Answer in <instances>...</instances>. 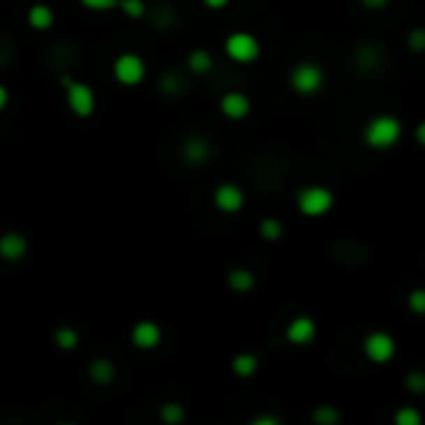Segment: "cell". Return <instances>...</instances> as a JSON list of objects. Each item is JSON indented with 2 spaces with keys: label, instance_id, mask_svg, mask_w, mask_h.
<instances>
[{
  "label": "cell",
  "instance_id": "52a82bcc",
  "mask_svg": "<svg viewBox=\"0 0 425 425\" xmlns=\"http://www.w3.org/2000/svg\"><path fill=\"white\" fill-rule=\"evenodd\" d=\"M145 60L138 53H120L113 63V75L120 85L135 88L145 80Z\"/></svg>",
  "mask_w": 425,
  "mask_h": 425
},
{
  "label": "cell",
  "instance_id": "484cf974",
  "mask_svg": "<svg viewBox=\"0 0 425 425\" xmlns=\"http://www.w3.org/2000/svg\"><path fill=\"white\" fill-rule=\"evenodd\" d=\"M393 423L396 425H423V413H420L415 405H403L393 415Z\"/></svg>",
  "mask_w": 425,
  "mask_h": 425
},
{
  "label": "cell",
  "instance_id": "9a60e30c",
  "mask_svg": "<svg viewBox=\"0 0 425 425\" xmlns=\"http://www.w3.org/2000/svg\"><path fill=\"white\" fill-rule=\"evenodd\" d=\"M88 375L93 383L108 385V383H113L115 375H118V368H115V363L110 358H96L88 366Z\"/></svg>",
  "mask_w": 425,
  "mask_h": 425
},
{
  "label": "cell",
  "instance_id": "5b68a950",
  "mask_svg": "<svg viewBox=\"0 0 425 425\" xmlns=\"http://www.w3.org/2000/svg\"><path fill=\"white\" fill-rule=\"evenodd\" d=\"M225 53L230 60L235 63H255L260 58V40H258L253 33H246V30H235L225 38Z\"/></svg>",
  "mask_w": 425,
  "mask_h": 425
},
{
  "label": "cell",
  "instance_id": "30bf717a",
  "mask_svg": "<svg viewBox=\"0 0 425 425\" xmlns=\"http://www.w3.org/2000/svg\"><path fill=\"white\" fill-rule=\"evenodd\" d=\"M315 336H318V325L315 320L308 315L293 318L285 328V341L290 343V345H308V343L315 341Z\"/></svg>",
  "mask_w": 425,
  "mask_h": 425
},
{
  "label": "cell",
  "instance_id": "d4e9b609",
  "mask_svg": "<svg viewBox=\"0 0 425 425\" xmlns=\"http://www.w3.org/2000/svg\"><path fill=\"white\" fill-rule=\"evenodd\" d=\"M80 343V336L75 328H68V325H63V328L55 330V345L60 348V350H75Z\"/></svg>",
  "mask_w": 425,
  "mask_h": 425
},
{
  "label": "cell",
  "instance_id": "d6a6232c",
  "mask_svg": "<svg viewBox=\"0 0 425 425\" xmlns=\"http://www.w3.org/2000/svg\"><path fill=\"white\" fill-rule=\"evenodd\" d=\"M248 425H283V423H281V418H278V415L265 413V415H255V418H253Z\"/></svg>",
  "mask_w": 425,
  "mask_h": 425
},
{
  "label": "cell",
  "instance_id": "6da1fadb",
  "mask_svg": "<svg viewBox=\"0 0 425 425\" xmlns=\"http://www.w3.org/2000/svg\"><path fill=\"white\" fill-rule=\"evenodd\" d=\"M403 138V123L398 115L380 113L373 115L363 126V143L373 150H390L396 148Z\"/></svg>",
  "mask_w": 425,
  "mask_h": 425
},
{
  "label": "cell",
  "instance_id": "7c38bea8",
  "mask_svg": "<svg viewBox=\"0 0 425 425\" xmlns=\"http://www.w3.org/2000/svg\"><path fill=\"white\" fill-rule=\"evenodd\" d=\"M251 98L240 90H228L225 96L221 98V113L230 120H243L251 115Z\"/></svg>",
  "mask_w": 425,
  "mask_h": 425
},
{
  "label": "cell",
  "instance_id": "4316f807",
  "mask_svg": "<svg viewBox=\"0 0 425 425\" xmlns=\"http://www.w3.org/2000/svg\"><path fill=\"white\" fill-rule=\"evenodd\" d=\"M118 8L133 20L145 18V13H148V3L145 0H118Z\"/></svg>",
  "mask_w": 425,
  "mask_h": 425
},
{
  "label": "cell",
  "instance_id": "5bb4252c",
  "mask_svg": "<svg viewBox=\"0 0 425 425\" xmlns=\"http://www.w3.org/2000/svg\"><path fill=\"white\" fill-rule=\"evenodd\" d=\"M145 18L150 20V25L156 30H170V28H175V23H178V18H175V8L170 6V3H158V6L148 8Z\"/></svg>",
  "mask_w": 425,
  "mask_h": 425
},
{
  "label": "cell",
  "instance_id": "83f0119b",
  "mask_svg": "<svg viewBox=\"0 0 425 425\" xmlns=\"http://www.w3.org/2000/svg\"><path fill=\"white\" fill-rule=\"evenodd\" d=\"M405 388L413 396H425V373L423 371H410L405 375Z\"/></svg>",
  "mask_w": 425,
  "mask_h": 425
},
{
  "label": "cell",
  "instance_id": "44dd1931",
  "mask_svg": "<svg viewBox=\"0 0 425 425\" xmlns=\"http://www.w3.org/2000/svg\"><path fill=\"white\" fill-rule=\"evenodd\" d=\"M230 368H233V373L238 378H253L258 373V368H260V358L255 353H238L233 358V363H230Z\"/></svg>",
  "mask_w": 425,
  "mask_h": 425
},
{
  "label": "cell",
  "instance_id": "8992f818",
  "mask_svg": "<svg viewBox=\"0 0 425 425\" xmlns=\"http://www.w3.org/2000/svg\"><path fill=\"white\" fill-rule=\"evenodd\" d=\"M398 343L396 338L385 333V330H373L368 333L366 341H363V355H366L371 363H378V366H385L390 360L396 358Z\"/></svg>",
  "mask_w": 425,
  "mask_h": 425
},
{
  "label": "cell",
  "instance_id": "3957f363",
  "mask_svg": "<svg viewBox=\"0 0 425 425\" xmlns=\"http://www.w3.org/2000/svg\"><path fill=\"white\" fill-rule=\"evenodd\" d=\"M60 85L66 88V100H68V108L73 113L78 115V118H90V115L96 113V90L90 88L88 83H80V80H73L68 75L60 78Z\"/></svg>",
  "mask_w": 425,
  "mask_h": 425
},
{
  "label": "cell",
  "instance_id": "603a6c76",
  "mask_svg": "<svg viewBox=\"0 0 425 425\" xmlns=\"http://www.w3.org/2000/svg\"><path fill=\"white\" fill-rule=\"evenodd\" d=\"M161 420L165 425H180L186 420V408L175 401H168L161 405Z\"/></svg>",
  "mask_w": 425,
  "mask_h": 425
},
{
  "label": "cell",
  "instance_id": "ac0fdd59",
  "mask_svg": "<svg viewBox=\"0 0 425 425\" xmlns=\"http://www.w3.org/2000/svg\"><path fill=\"white\" fill-rule=\"evenodd\" d=\"M158 90H161L163 96L178 98L180 93L186 90V78H183L178 70H165L161 78H158Z\"/></svg>",
  "mask_w": 425,
  "mask_h": 425
},
{
  "label": "cell",
  "instance_id": "ffe728a7",
  "mask_svg": "<svg viewBox=\"0 0 425 425\" xmlns=\"http://www.w3.org/2000/svg\"><path fill=\"white\" fill-rule=\"evenodd\" d=\"M186 66H188V70L195 73V75H205V73H210L213 68H216V60H213L210 50L195 48V50H191V55H188Z\"/></svg>",
  "mask_w": 425,
  "mask_h": 425
},
{
  "label": "cell",
  "instance_id": "7402d4cb",
  "mask_svg": "<svg viewBox=\"0 0 425 425\" xmlns=\"http://www.w3.org/2000/svg\"><path fill=\"white\" fill-rule=\"evenodd\" d=\"M311 420L315 425H338V423H341V410H338L336 405H328V403H323V405L313 408Z\"/></svg>",
  "mask_w": 425,
  "mask_h": 425
},
{
  "label": "cell",
  "instance_id": "d6986e66",
  "mask_svg": "<svg viewBox=\"0 0 425 425\" xmlns=\"http://www.w3.org/2000/svg\"><path fill=\"white\" fill-rule=\"evenodd\" d=\"M228 285L235 293H251L253 288H255V276L248 268H233L228 273Z\"/></svg>",
  "mask_w": 425,
  "mask_h": 425
},
{
  "label": "cell",
  "instance_id": "1f68e13d",
  "mask_svg": "<svg viewBox=\"0 0 425 425\" xmlns=\"http://www.w3.org/2000/svg\"><path fill=\"white\" fill-rule=\"evenodd\" d=\"M13 58V43L6 36H0V68H6Z\"/></svg>",
  "mask_w": 425,
  "mask_h": 425
},
{
  "label": "cell",
  "instance_id": "e575fe53",
  "mask_svg": "<svg viewBox=\"0 0 425 425\" xmlns=\"http://www.w3.org/2000/svg\"><path fill=\"white\" fill-rule=\"evenodd\" d=\"M415 143H418L420 148H425V120H420L418 126H415Z\"/></svg>",
  "mask_w": 425,
  "mask_h": 425
},
{
  "label": "cell",
  "instance_id": "2e32d148",
  "mask_svg": "<svg viewBox=\"0 0 425 425\" xmlns=\"http://www.w3.org/2000/svg\"><path fill=\"white\" fill-rule=\"evenodd\" d=\"M380 63H383V53H380L378 45L366 43V45H360V48L355 50V68H358V70L371 73V70H375Z\"/></svg>",
  "mask_w": 425,
  "mask_h": 425
},
{
  "label": "cell",
  "instance_id": "277c9868",
  "mask_svg": "<svg viewBox=\"0 0 425 425\" xmlns=\"http://www.w3.org/2000/svg\"><path fill=\"white\" fill-rule=\"evenodd\" d=\"M288 83H290V88H293L298 96H315L325 83V70L318 66V63H313V60H303V63H298V66L290 70Z\"/></svg>",
  "mask_w": 425,
  "mask_h": 425
},
{
  "label": "cell",
  "instance_id": "8d00e7d4",
  "mask_svg": "<svg viewBox=\"0 0 425 425\" xmlns=\"http://www.w3.org/2000/svg\"><path fill=\"white\" fill-rule=\"evenodd\" d=\"M228 3L230 0H203V6L210 8V10H223V8H228Z\"/></svg>",
  "mask_w": 425,
  "mask_h": 425
},
{
  "label": "cell",
  "instance_id": "f546056e",
  "mask_svg": "<svg viewBox=\"0 0 425 425\" xmlns=\"http://www.w3.org/2000/svg\"><path fill=\"white\" fill-rule=\"evenodd\" d=\"M405 45L408 50L413 53H425V28H413L405 36Z\"/></svg>",
  "mask_w": 425,
  "mask_h": 425
},
{
  "label": "cell",
  "instance_id": "9c48e42d",
  "mask_svg": "<svg viewBox=\"0 0 425 425\" xmlns=\"http://www.w3.org/2000/svg\"><path fill=\"white\" fill-rule=\"evenodd\" d=\"M213 205H216L221 213L233 216L238 210H243L246 205V193L238 183H221V186L213 191Z\"/></svg>",
  "mask_w": 425,
  "mask_h": 425
},
{
  "label": "cell",
  "instance_id": "7a4b0ae2",
  "mask_svg": "<svg viewBox=\"0 0 425 425\" xmlns=\"http://www.w3.org/2000/svg\"><path fill=\"white\" fill-rule=\"evenodd\" d=\"M295 203H298V210L306 218H320L333 210L336 195H333V191L325 186H306V188H300Z\"/></svg>",
  "mask_w": 425,
  "mask_h": 425
},
{
  "label": "cell",
  "instance_id": "d590c367",
  "mask_svg": "<svg viewBox=\"0 0 425 425\" xmlns=\"http://www.w3.org/2000/svg\"><path fill=\"white\" fill-rule=\"evenodd\" d=\"M8 103H10V90L6 88V85L0 83V113L8 108Z\"/></svg>",
  "mask_w": 425,
  "mask_h": 425
},
{
  "label": "cell",
  "instance_id": "4fadbf2b",
  "mask_svg": "<svg viewBox=\"0 0 425 425\" xmlns=\"http://www.w3.org/2000/svg\"><path fill=\"white\" fill-rule=\"evenodd\" d=\"M28 255V238L18 230H8V233L0 235V258L3 260H23Z\"/></svg>",
  "mask_w": 425,
  "mask_h": 425
},
{
  "label": "cell",
  "instance_id": "cb8c5ba5",
  "mask_svg": "<svg viewBox=\"0 0 425 425\" xmlns=\"http://www.w3.org/2000/svg\"><path fill=\"white\" fill-rule=\"evenodd\" d=\"M258 233L263 235L268 243H276V240L283 238L285 228H283V223L278 221V218H263V221H260V225H258Z\"/></svg>",
  "mask_w": 425,
  "mask_h": 425
},
{
  "label": "cell",
  "instance_id": "4dcf8cb0",
  "mask_svg": "<svg viewBox=\"0 0 425 425\" xmlns=\"http://www.w3.org/2000/svg\"><path fill=\"white\" fill-rule=\"evenodd\" d=\"M80 6L88 8V10L105 13V10H113V8H118V0H80Z\"/></svg>",
  "mask_w": 425,
  "mask_h": 425
},
{
  "label": "cell",
  "instance_id": "f1b7e54d",
  "mask_svg": "<svg viewBox=\"0 0 425 425\" xmlns=\"http://www.w3.org/2000/svg\"><path fill=\"white\" fill-rule=\"evenodd\" d=\"M408 308L415 315H425V288H413L408 293Z\"/></svg>",
  "mask_w": 425,
  "mask_h": 425
},
{
  "label": "cell",
  "instance_id": "ba28073f",
  "mask_svg": "<svg viewBox=\"0 0 425 425\" xmlns=\"http://www.w3.org/2000/svg\"><path fill=\"white\" fill-rule=\"evenodd\" d=\"M178 153L188 165H205L213 158V143L203 135H188L180 140Z\"/></svg>",
  "mask_w": 425,
  "mask_h": 425
},
{
  "label": "cell",
  "instance_id": "836d02e7",
  "mask_svg": "<svg viewBox=\"0 0 425 425\" xmlns=\"http://www.w3.org/2000/svg\"><path fill=\"white\" fill-rule=\"evenodd\" d=\"M390 0H360V6L366 8V10H383L388 8Z\"/></svg>",
  "mask_w": 425,
  "mask_h": 425
},
{
  "label": "cell",
  "instance_id": "74e56055",
  "mask_svg": "<svg viewBox=\"0 0 425 425\" xmlns=\"http://www.w3.org/2000/svg\"><path fill=\"white\" fill-rule=\"evenodd\" d=\"M58 425H75V423H70V420H63V423H58Z\"/></svg>",
  "mask_w": 425,
  "mask_h": 425
},
{
  "label": "cell",
  "instance_id": "e0dca14e",
  "mask_svg": "<svg viewBox=\"0 0 425 425\" xmlns=\"http://www.w3.org/2000/svg\"><path fill=\"white\" fill-rule=\"evenodd\" d=\"M55 23V13L45 3H36V6L28 10V25L33 30H50Z\"/></svg>",
  "mask_w": 425,
  "mask_h": 425
},
{
  "label": "cell",
  "instance_id": "8fae6325",
  "mask_svg": "<svg viewBox=\"0 0 425 425\" xmlns=\"http://www.w3.org/2000/svg\"><path fill=\"white\" fill-rule=\"evenodd\" d=\"M131 341L138 350H153V348L161 345L163 330H161V325L153 323V320H140V323L133 325Z\"/></svg>",
  "mask_w": 425,
  "mask_h": 425
}]
</instances>
